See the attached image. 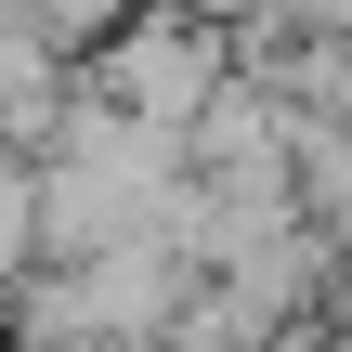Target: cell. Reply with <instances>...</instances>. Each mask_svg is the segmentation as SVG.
<instances>
[{
	"label": "cell",
	"instance_id": "cell-1",
	"mask_svg": "<svg viewBox=\"0 0 352 352\" xmlns=\"http://www.w3.org/2000/svg\"><path fill=\"white\" fill-rule=\"evenodd\" d=\"M104 104H131V118H157V131H183L222 78H235V39H222V13H196V0H131L104 39H91V65H78Z\"/></svg>",
	"mask_w": 352,
	"mask_h": 352
},
{
	"label": "cell",
	"instance_id": "cell-2",
	"mask_svg": "<svg viewBox=\"0 0 352 352\" xmlns=\"http://www.w3.org/2000/svg\"><path fill=\"white\" fill-rule=\"evenodd\" d=\"M65 91H78L65 39H52L39 13H13V0H0V144H13V157H39V131L65 118Z\"/></svg>",
	"mask_w": 352,
	"mask_h": 352
},
{
	"label": "cell",
	"instance_id": "cell-3",
	"mask_svg": "<svg viewBox=\"0 0 352 352\" xmlns=\"http://www.w3.org/2000/svg\"><path fill=\"white\" fill-rule=\"evenodd\" d=\"M39 261V183H26V157L0 144V274H26Z\"/></svg>",
	"mask_w": 352,
	"mask_h": 352
},
{
	"label": "cell",
	"instance_id": "cell-4",
	"mask_svg": "<svg viewBox=\"0 0 352 352\" xmlns=\"http://www.w3.org/2000/svg\"><path fill=\"white\" fill-rule=\"evenodd\" d=\"M13 13H39V26H52V39L78 52V39H104V26H118L131 0H13Z\"/></svg>",
	"mask_w": 352,
	"mask_h": 352
},
{
	"label": "cell",
	"instance_id": "cell-5",
	"mask_svg": "<svg viewBox=\"0 0 352 352\" xmlns=\"http://www.w3.org/2000/svg\"><path fill=\"white\" fill-rule=\"evenodd\" d=\"M0 340H13V327H0Z\"/></svg>",
	"mask_w": 352,
	"mask_h": 352
}]
</instances>
